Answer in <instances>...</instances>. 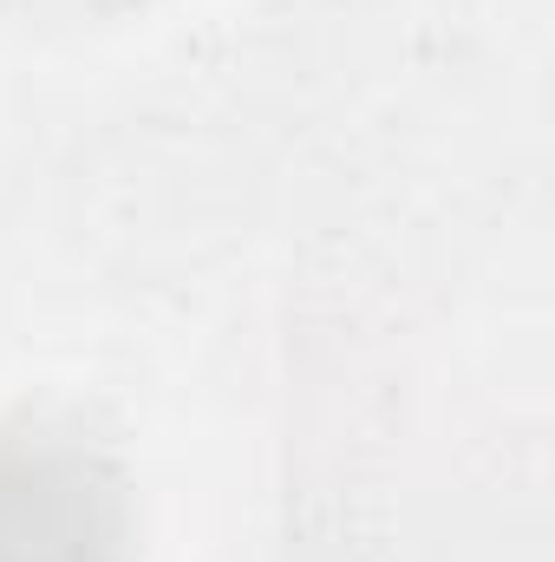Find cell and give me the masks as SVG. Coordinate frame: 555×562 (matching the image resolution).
I'll return each instance as SVG.
<instances>
[{
    "label": "cell",
    "mask_w": 555,
    "mask_h": 562,
    "mask_svg": "<svg viewBox=\"0 0 555 562\" xmlns=\"http://www.w3.org/2000/svg\"><path fill=\"white\" fill-rule=\"evenodd\" d=\"M132 484L79 425L0 431V562H125Z\"/></svg>",
    "instance_id": "obj_1"
}]
</instances>
